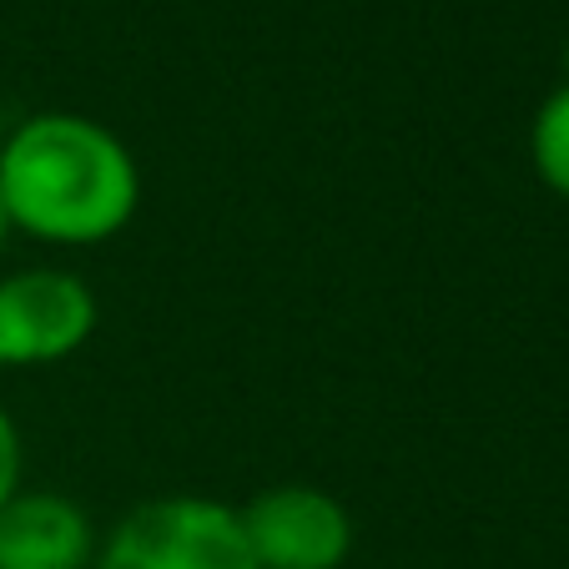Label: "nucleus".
I'll list each match as a JSON object with an SVG mask.
<instances>
[{"instance_id":"1","label":"nucleus","mask_w":569,"mask_h":569,"mask_svg":"<svg viewBox=\"0 0 569 569\" xmlns=\"http://www.w3.org/2000/svg\"><path fill=\"white\" fill-rule=\"evenodd\" d=\"M0 202L11 232L91 248L137 217L141 172L131 147L107 121L81 111H41L0 141Z\"/></svg>"},{"instance_id":"2","label":"nucleus","mask_w":569,"mask_h":569,"mask_svg":"<svg viewBox=\"0 0 569 569\" xmlns=\"http://www.w3.org/2000/svg\"><path fill=\"white\" fill-rule=\"evenodd\" d=\"M91 569H258L237 509L207 495H161L127 509Z\"/></svg>"},{"instance_id":"3","label":"nucleus","mask_w":569,"mask_h":569,"mask_svg":"<svg viewBox=\"0 0 569 569\" xmlns=\"http://www.w3.org/2000/svg\"><path fill=\"white\" fill-rule=\"evenodd\" d=\"M97 333V292L66 268L0 278V368L61 363Z\"/></svg>"},{"instance_id":"4","label":"nucleus","mask_w":569,"mask_h":569,"mask_svg":"<svg viewBox=\"0 0 569 569\" xmlns=\"http://www.w3.org/2000/svg\"><path fill=\"white\" fill-rule=\"evenodd\" d=\"M258 569H343L353 555V519L328 489L268 483L237 509Z\"/></svg>"},{"instance_id":"5","label":"nucleus","mask_w":569,"mask_h":569,"mask_svg":"<svg viewBox=\"0 0 569 569\" xmlns=\"http://www.w3.org/2000/svg\"><path fill=\"white\" fill-rule=\"evenodd\" d=\"M97 535L76 499L16 489L0 505V569H91Z\"/></svg>"},{"instance_id":"6","label":"nucleus","mask_w":569,"mask_h":569,"mask_svg":"<svg viewBox=\"0 0 569 569\" xmlns=\"http://www.w3.org/2000/svg\"><path fill=\"white\" fill-rule=\"evenodd\" d=\"M529 167L549 192L569 202V81L549 91L529 121Z\"/></svg>"},{"instance_id":"7","label":"nucleus","mask_w":569,"mask_h":569,"mask_svg":"<svg viewBox=\"0 0 569 569\" xmlns=\"http://www.w3.org/2000/svg\"><path fill=\"white\" fill-rule=\"evenodd\" d=\"M21 489V433H16V419L0 409V505Z\"/></svg>"},{"instance_id":"8","label":"nucleus","mask_w":569,"mask_h":569,"mask_svg":"<svg viewBox=\"0 0 569 569\" xmlns=\"http://www.w3.org/2000/svg\"><path fill=\"white\" fill-rule=\"evenodd\" d=\"M6 232H11V217H6V202H0V242H6Z\"/></svg>"},{"instance_id":"9","label":"nucleus","mask_w":569,"mask_h":569,"mask_svg":"<svg viewBox=\"0 0 569 569\" xmlns=\"http://www.w3.org/2000/svg\"><path fill=\"white\" fill-rule=\"evenodd\" d=\"M0 141H6V121H0Z\"/></svg>"}]
</instances>
